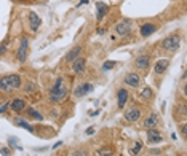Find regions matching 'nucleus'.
Instances as JSON below:
<instances>
[{"label": "nucleus", "mask_w": 187, "mask_h": 156, "mask_svg": "<svg viewBox=\"0 0 187 156\" xmlns=\"http://www.w3.org/2000/svg\"><path fill=\"white\" fill-rule=\"evenodd\" d=\"M66 97H67V88L64 85V80L58 78L50 89V100L51 102H61Z\"/></svg>", "instance_id": "f257e3e1"}, {"label": "nucleus", "mask_w": 187, "mask_h": 156, "mask_svg": "<svg viewBox=\"0 0 187 156\" xmlns=\"http://www.w3.org/2000/svg\"><path fill=\"white\" fill-rule=\"evenodd\" d=\"M21 86V77L19 75H8V77H2L0 80V89L3 92H8L11 89H16Z\"/></svg>", "instance_id": "f03ea898"}, {"label": "nucleus", "mask_w": 187, "mask_h": 156, "mask_svg": "<svg viewBox=\"0 0 187 156\" xmlns=\"http://www.w3.org/2000/svg\"><path fill=\"white\" fill-rule=\"evenodd\" d=\"M179 45H181V38L178 37V35H170L168 38H165L162 42V46L166 51H176V49L179 48Z\"/></svg>", "instance_id": "7ed1b4c3"}, {"label": "nucleus", "mask_w": 187, "mask_h": 156, "mask_svg": "<svg viewBox=\"0 0 187 156\" xmlns=\"http://www.w3.org/2000/svg\"><path fill=\"white\" fill-rule=\"evenodd\" d=\"M27 46H29V40L27 38H21V45L19 48H18V59L21 61V62H24L26 57H27Z\"/></svg>", "instance_id": "20e7f679"}, {"label": "nucleus", "mask_w": 187, "mask_h": 156, "mask_svg": "<svg viewBox=\"0 0 187 156\" xmlns=\"http://www.w3.org/2000/svg\"><path fill=\"white\" fill-rule=\"evenodd\" d=\"M29 24H31V30L32 32H37L40 26H42V19H40V16L37 13H29Z\"/></svg>", "instance_id": "39448f33"}, {"label": "nucleus", "mask_w": 187, "mask_h": 156, "mask_svg": "<svg viewBox=\"0 0 187 156\" xmlns=\"http://www.w3.org/2000/svg\"><path fill=\"white\" fill-rule=\"evenodd\" d=\"M131 24H130V21L128 19H123V21H120L118 24L115 26V32L118 35H126V34H130V30H131Z\"/></svg>", "instance_id": "423d86ee"}, {"label": "nucleus", "mask_w": 187, "mask_h": 156, "mask_svg": "<svg viewBox=\"0 0 187 156\" xmlns=\"http://www.w3.org/2000/svg\"><path fill=\"white\" fill-rule=\"evenodd\" d=\"M90 91H93V85H90V83H83V85L77 86L74 94H75V97H83L85 94H88Z\"/></svg>", "instance_id": "0eeeda50"}, {"label": "nucleus", "mask_w": 187, "mask_h": 156, "mask_svg": "<svg viewBox=\"0 0 187 156\" xmlns=\"http://www.w3.org/2000/svg\"><path fill=\"white\" fill-rule=\"evenodd\" d=\"M139 116H141V110H139V108H130V110L125 113V119H126L128 123L138 121Z\"/></svg>", "instance_id": "6e6552de"}, {"label": "nucleus", "mask_w": 187, "mask_h": 156, "mask_svg": "<svg viewBox=\"0 0 187 156\" xmlns=\"http://www.w3.org/2000/svg\"><path fill=\"white\" fill-rule=\"evenodd\" d=\"M85 64H86V61L83 59V57H77L74 61V64H72V70H74L75 73H82V72L85 70Z\"/></svg>", "instance_id": "1a4fd4ad"}, {"label": "nucleus", "mask_w": 187, "mask_h": 156, "mask_svg": "<svg viewBox=\"0 0 187 156\" xmlns=\"http://www.w3.org/2000/svg\"><path fill=\"white\" fill-rule=\"evenodd\" d=\"M168 65H170V61L168 59H160L158 62H157L155 65H153V72H155V73H163L165 70H166V67Z\"/></svg>", "instance_id": "9d476101"}, {"label": "nucleus", "mask_w": 187, "mask_h": 156, "mask_svg": "<svg viewBox=\"0 0 187 156\" xmlns=\"http://www.w3.org/2000/svg\"><path fill=\"white\" fill-rule=\"evenodd\" d=\"M147 140L150 143H160L162 142V136H160L155 129H149L147 131Z\"/></svg>", "instance_id": "9b49d317"}, {"label": "nucleus", "mask_w": 187, "mask_h": 156, "mask_svg": "<svg viewBox=\"0 0 187 156\" xmlns=\"http://www.w3.org/2000/svg\"><path fill=\"white\" fill-rule=\"evenodd\" d=\"M10 107H11L13 112H23L26 108V102L23 99H13L11 102H10Z\"/></svg>", "instance_id": "f8f14e48"}, {"label": "nucleus", "mask_w": 187, "mask_h": 156, "mask_svg": "<svg viewBox=\"0 0 187 156\" xmlns=\"http://www.w3.org/2000/svg\"><path fill=\"white\" fill-rule=\"evenodd\" d=\"M139 81H141V78H139L138 73H128L126 77H125V83L130 86H138Z\"/></svg>", "instance_id": "ddd939ff"}, {"label": "nucleus", "mask_w": 187, "mask_h": 156, "mask_svg": "<svg viewBox=\"0 0 187 156\" xmlns=\"http://www.w3.org/2000/svg\"><path fill=\"white\" fill-rule=\"evenodd\" d=\"M155 30H157V26L147 23V24H144V26L141 27V35H142V37H149V35H152Z\"/></svg>", "instance_id": "4468645a"}, {"label": "nucleus", "mask_w": 187, "mask_h": 156, "mask_svg": "<svg viewBox=\"0 0 187 156\" xmlns=\"http://www.w3.org/2000/svg\"><path fill=\"white\" fill-rule=\"evenodd\" d=\"M96 8H98V19L104 18L106 14H107V11H109V6L106 5L104 2H98L96 3Z\"/></svg>", "instance_id": "2eb2a0df"}, {"label": "nucleus", "mask_w": 187, "mask_h": 156, "mask_svg": "<svg viewBox=\"0 0 187 156\" xmlns=\"http://www.w3.org/2000/svg\"><path fill=\"white\" fill-rule=\"evenodd\" d=\"M149 62H150V61H149V56H139L138 59H136V67L144 70V68L149 67Z\"/></svg>", "instance_id": "dca6fc26"}, {"label": "nucleus", "mask_w": 187, "mask_h": 156, "mask_svg": "<svg viewBox=\"0 0 187 156\" xmlns=\"http://www.w3.org/2000/svg\"><path fill=\"white\" fill-rule=\"evenodd\" d=\"M80 51H82V46H75L74 49H71V51L67 53V56H66V61H75L77 57H79V54H80Z\"/></svg>", "instance_id": "f3484780"}, {"label": "nucleus", "mask_w": 187, "mask_h": 156, "mask_svg": "<svg viewBox=\"0 0 187 156\" xmlns=\"http://www.w3.org/2000/svg\"><path fill=\"white\" fill-rule=\"evenodd\" d=\"M128 100V91L126 89H118V107L123 108Z\"/></svg>", "instance_id": "a211bd4d"}, {"label": "nucleus", "mask_w": 187, "mask_h": 156, "mask_svg": "<svg viewBox=\"0 0 187 156\" xmlns=\"http://www.w3.org/2000/svg\"><path fill=\"white\" fill-rule=\"evenodd\" d=\"M157 123H158V118H157V115H150V116L144 121V126L147 129H153L157 126Z\"/></svg>", "instance_id": "6ab92c4d"}, {"label": "nucleus", "mask_w": 187, "mask_h": 156, "mask_svg": "<svg viewBox=\"0 0 187 156\" xmlns=\"http://www.w3.org/2000/svg\"><path fill=\"white\" fill-rule=\"evenodd\" d=\"M14 123H16L18 126H21V128H24V129H27L29 132H34V128H32L31 124H27V123L24 121V119H21V118H16L14 119Z\"/></svg>", "instance_id": "aec40b11"}, {"label": "nucleus", "mask_w": 187, "mask_h": 156, "mask_svg": "<svg viewBox=\"0 0 187 156\" xmlns=\"http://www.w3.org/2000/svg\"><path fill=\"white\" fill-rule=\"evenodd\" d=\"M27 115H29V116H31V118L37 119V121H42V119H43V116H42V115L39 113L37 110H35V108H27Z\"/></svg>", "instance_id": "412c9836"}, {"label": "nucleus", "mask_w": 187, "mask_h": 156, "mask_svg": "<svg viewBox=\"0 0 187 156\" xmlns=\"http://www.w3.org/2000/svg\"><path fill=\"white\" fill-rule=\"evenodd\" d=\"M141 97H142V99H150V97H152V89H150V88H144L141 91Z\"/></svg>", "instance_id": "4be33fe9"}, {"label": "nucleus", "mask_w": 187, "mask_h": 156, "mask_svg": "<svg viewBox=\"0 0 187 156\" xmlns=\"http://www.w3.org/2000/svg\"><path fill=\"white\" fill-rule=\"evenodd\" d=\"M98 156H113V151L111 148H102V150L98 151Z\"/></svg>", "instance_id": "5701e85b"}, {"label": "nucleus", "mask_w": 187, "mask_h": 156, "mask_svg": "<svg viewBox=\"0 0 187 156\" xmlns=\"http://www.w3.org/2000/svg\"><path fill=\"white\" fill-rule=\"evenodd\" d=\"M141 150H142V142L139 140V142H136V145H134V147L131 148V155H138Z\"/></svg>", "instance_id": "b1692460"}, {"label": "nucleus", "mask_w": 187, "mask_h": 156, "mask_svg": "<svg viewBox=\"0 0 187 156\" xmlns=\"http://www.w3.org/2000/svg\"><path fill=\"white\" fill-rule=\"evenodd\" d=\"M8 142H10V145H13V147H16L18 150H21V148H23V147H21V145H18V139H16V137H10V140H8Z\"/></svg>", "instance_id": "393cba45"}, {"label": "nucleus", "mask_w": 187, "mask_h": 156, "mask_svg": "<svg viewBox=\"0 0 187 156\" xmlns=\"http://www.w3.org/2000/svg\"><path fill=\"white\" fill-rule=\"evenodd\" d=\"M113 65H115V62H112V61H106L104 62V70H111V68H113Z\"/></svg>", "instance_id": "a878e982"}, {"label": "nucleus", "mask_w": 187, "mask_h": 156, "mask_svg": "<svg viewBox=\"0 0 187 156\" xmlns=\"http://www.w3.org/2000/svg\"><path fill=\"white\" fill-rule=\"evenodd\" d=\"M72 156H88V151L86 150H77L72 153Z\"/></svg>", "instance_id": "bb28decb"}, {"label": "nucleus", "mask_w": 187, "mask_h": 156, "mask_svg": "<svg viewBox=\"0 0 187 156\" xmlns=\"http://www.w3.org/2000/svg\"><path fill=\"white\" fill-rule=\"evenodd\" d=\"M0 151H2V155H3V156H11V155H13L6 147H2V150H0Z\"/></svg>", "instance_id": "cd10ccee"}, {"label": "nucleus", "mask_w": 187, "mask_h": 156, "mask_svg": "<svg viewBox=\"0 0 187 156\" xmlns=\"http://www.w3.org/2000/svg\"><path fill=\"white\" fill-rule=\"evenodd\" d=\"M8 105H10V102H3L2 104V107H0V113H5V112H6V108H8Z\"/></svg>", "instance_id": "c85d7f7f"}, {"label": "nucleus", "mask_w": 187, "mask_h": 156, "mask_svg": "<svg viewBox=\"0 0 187 156\" xmlns=\"http://www.w3.org/2000/svg\"><path fill=\"white\" fill-rule=\"evenodd\" d=\"M26 88H27V92H34V91H35V88H37V86H35L34 83H29V85L26 86Z\"/></svg>", "instance_id": "c756f323"}, {"label": "nucleus", "mask_w": 187, "mask_h": 156, "mask_svg": "<svg viewBox=\"0 0 187 156\" xmlns=\"http://www.w3.org/2000/svg\"><path fill=\"white\" fill-rule=\"evenodd\" d=\"M94 132H96V129H94V128H88L86 129V136H91V134H94Z\"/></svg>", "instance_id": "7c9ffc66"}, {"label": "nucleus", "mask_w": 187, "mask_h": 156, "mask_svg": "<svg viewBox=\"0 0 187 156\" xmlns=\"http://www.w3.org/2000/svg\"><path fill=\"white\" fill-rule=\"evenodd\" d=\"M182 136H186V137H187V124L182 126Z\"/></svg>", "instance_id": "2f4dec72"}, {"label": "nucleus", "mask_w": 187, "mask_h": 156, "mask_svg": "<svg viewBox=\"0 0 187 156\" xmlns=\"http://www.w3.org/2000/svg\"><path fill=\"white\" fill-rule=\"evenodd\" d=\"M86 3H88V0H80V3L77 5V8H79V6H82V5H86Z\"/></svg>", "instance_id": "473e14b6"}, {"label": "nucleus", "mask_w": 187, "mask_h": 156, "mask_svg": "<svg viewBox=\"0 0 187 156\" xmlns=\"http://www.w3.org/2000/svg\"><path fill=\"white\" fill-rule=\"evenodd\" d=\"M6 51V43H2V54H5Z\"/></svg>", "instance_id": "72a5a7b5"}, {"label": "nucleus", "mask_w": 187, "mask_h": 156, "mask_svg": "<svg viewBox=\"0 0 187 156\" xmlns=\"http://www.w3.org/2000/svg\"><path fill=\"white\" fill-rule=\"evenodd\" d=\"M98 34H99V35L106 34V29H98Z\"/></svg>", "instance_id": "f704fd0d"}, {"label": "nucleus", "mask_w": 187, "mask_h": 156, "mask_svg": "<svg viewBox=\"0 0 187 156\" xmlns=\"http://www.w3.org/2000/svg\"><path fill=\"white\" fill-rule=\"evenodd\" d=\"M61 145H62V142H56V143H54V147H53V148H58V147H61Z\"/></svg>", "instance_id": "c9c22d12"}, {"label": "nucleus", "mask_w": 187, "mask_h": 156, "mask_svg": "<svg viewBox=\"0 0 187 156\" xmlns=\"http://www.w3.org/2000/svg\"><path fill=\"white\" fill-rule=\"evenodd\" d=\"M184 94H186V97H187V83L184 85Z\"/></svg>", "instance_id": "e433bc0d"}, {"label": "nucleus", "mask_w": 187, "mask_h": 156, "mask_svg": "<svg viewBox=\"0 0 187 156\" xmlns=\"http://www.w3.org/2000/svg\"><path fill=\"white\" fill-rule=\"evenodd\" d=\"M182 78H187V70L184 72V75H182Z\"/></svg>", "instance_id": "4c0bfd02"}]
</instances>
